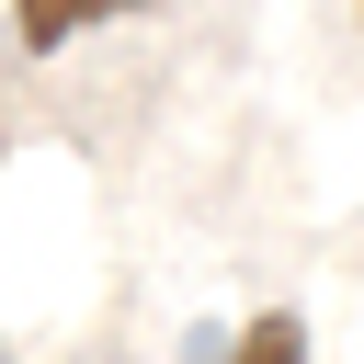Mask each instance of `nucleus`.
Segmentation results:
<instances>
[{"label": "nucleus", "instance_id": "obj_2", "mask_svg": "<svg viewBox=\"0 0 364 364\" xmlns=\"http://www.w3.org/2000/svg\"><path fill=\"white\" fill-rule=\"evenodd\" d=\"M228 364H307V330H296V318L273 307V318H250V330L228 341Z\"/></svg>", "mask_w": 364, "mask_h": 364}, {"label": "nucleus", "instance_id": "obj_1", "mask_svg": "<svg viewBox=\"0 0 364 364\" xmlns=\"http://www.w3.org/2000/svg\"><path fill=\"white\" fill-rule=\"evenodd\" d=\"M114 11H148V0H11V34H23L34 57H57V46H80L91 23H114Z\"/></svg>", "mask_w": 364, "mask_h": 364}]
</instances>
